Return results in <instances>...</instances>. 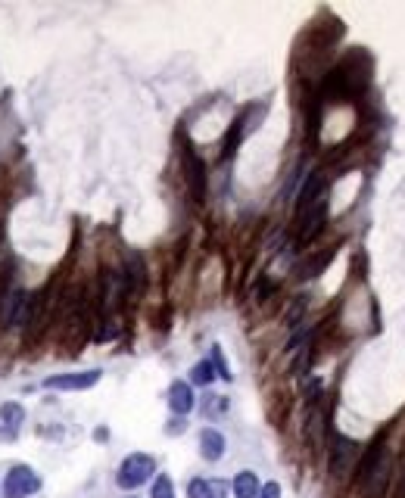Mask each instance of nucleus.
Masks as SVG:
<instances>
[{
  "label": "nucleus",
  "instance_id": "nucleus-1",
  "mask_svg": "<svg viewBox=\"0 0 405 498\" xmlns=\"http://www.w3.org/2000/svg\"><path fill=\"white\" fill-rule=\"evenodd\" d=\"M390 476H393V461H390L387 449H383V439L368 449V454L359 464V489L365 498H383L390 486Z\"/></svg>",
  "mask_w": 405,
  "mask_h": 498
},
{
  "label": "nucleus",
  "instance_id": "nucleus-2",
  "mask_svg": "<svg viewBox=\"0 0 405 498\" xmlns=\"http://www.w3.org/2000/svg\"><path fill=\"white\" fill-rule=\"evenodd\" d=\"M356 461H359V443H352L349 436L343 433H328V464H330V476L343 480L356 471Z\"/></svg>",
  "mask_w": 405,
  "mask_h": 498
},
{
  "label": "nucleus",
  "instance_id": "nucleus-3",
  "mask_svg": "<svg viewBox=\"0 0 405 498\" xmlns=\"http://www.w3.org/2000/svg\"><path fill=\"white\" fill-rule=\"evenodd\" d=\"M153 473H156V461L150 458V454L137 452V454H128V458L122 461L119 473H115V483H119L122 489H137V486H143Z\"/></svg>",
  "mask_w": 405,
  "mask_h": 498
},
{
  "label": "nucleus",
  "instance_id": "nucleus-4",
  "mask_svg": "<svg viewBox=\"0 0 405 498\" xmlns=\"http://www.w3.org/2000/svg\"><path fill=\"white\" fill-rule=\"evenodd\" d=\"M41 489V476L25 464H16L4 480V498H28Z\"/></svg>",
  "mask_w": 405,
  "mask_h": 498
},
{
  "label": "nucleus",
  "instance_id": "nucleus-5",
  "mask_svg": "<svg viewBox=\"0 0 405 498\" xmlns=\"http://www.w3.org/2000/svg\"><path fill=\"white\" fill-rule=\"evenodd\" d=\"M100 380V371H75V374H56V377H47L44 386L47 389H60V393H78V389H91Z\"/></svg>",
  "mask_w": 405,
  "mask_h": 498
},
{
  "label": "nucleus",
  "instance_id": "nucleus-6",
  "mask_svg": "<svg viewBox=\"0 0 405 498\" xmlns=\"http://www.w3.org/2000/svg\"><path fill=\"white\" fill-rule=\"evenodd\" d=\"M184 165H187V184H191L193 203H202V197H206V165H202V159L193 150L184 153Z\"/></svg>",
  "mask_w": 405,
  "mask_h": 498
},
{
  "label": "nucleus",
  "instance_id": "nucleus-7",
  "mask_svg": "<svg viewBox=\"0 0 405 498\" xmlns=\"http://www.w3.org/2000/svg\"><path fill=\"white\" fill-rule=\"evenodd\" d=\"M193 405H197V399H193V386L184 384V380H175V384L169 386V408L175 411V414H191Z\"/></svg>",
  "mask_w": 405,
  "mask_h": 498
},
{
  "label": "nucleus",
  "instance_id": "nucleus-8",
  "mask_svg": "<svg viewBox=\"0 0 405 498\" xmlns=\"http://www.w3.org/2000/svg\"><path fill=\"white\" fill-rule=\"evenodd\" d=\"M200 454L206 461H221V454H225V436L219 430L206 427L200 433Z\"/></svg>",
  "mask_w": 405,
  "mask_h": 498
},
{
  "label": "nucleus",
  "instance_id": "nucleus-9",
  "mask_svg": "<svg viewBox=\"0 0 405 498\" xmlns=\"http://www.w3.org/2000/svg\"><path fill=\"white\" fill-rule=\"evenodd\" d=\"M306 430H309V443H312L315 449H321V445H324V433H328V414H324L321 402L309 408V427Z\"/></svg>",
  "mask_w": 405,
  "mask_h": 498
},
{
  "label": "nucleus",
  "instance_id": "nucleus-10",
  "mask_svg": "<svg viewBox=\"0 0 405 498\" xmlns=\"http://www.w3.org/2000/svg\"><path fill=\"white\" fill-rule=\"evenodd\" d=\"M187 495H191V498H225V483H221V480H202V476H197V480L187 483Z\"/></svg>",
  "mask_w": 405,
  "mask_h": 498
},
{
  "label": "nucleus",
  "instance_id": "nucleus-11",
  "mask_svg": "<svg viewBox=\"0 0 405 498\" xmlns=\"http://www.w3.org/2000/svg\"><path fill=\"white\" fill-rule=\"evenodd\" d=\"M259 480L252 471H243L234 476V498H259Z\"/></svg>",
  "mask_w": 405,
  "mask_h": 498
},
{
  "label": "nucleus",
  "instance_id": "nucleus-12",
  "mask_svg": "<svg viewBox=\"0 0 405 498\" xmlns=\"http://www.w3.org/2000/svg\"><path fill=\"white\" fill-rule=\"evenodd\" d=\"M122 280H125V290L128 293H134V290H141V287H143V258L137 256V252L128 256V274Z\"/></svg>",
  "mask_w": 405,
  "mask_h": 498
},
{
  "label": "nucleus",
  "instance_id": "nucleus-13",
  "mask_svg": "<svg viewBox=\"0 0 405 498\" xmlns=\"http://www.w3.org/2000/svg\"><path fill=\"white\" fill-rule=\"evenodd\" d=\"M0 421H4L6 433H16L19 427H22V421H25V408L19 405V402H6V405L0 408Z\"/></svg>",
  "mask_w": 405,
  "mask_h": 498
},
{
  "label": "nucleus",
  "instance_id": "nucleus-14",
  "mask_svg": "<svg viewBox=\"0 0 405 498\" xmlns=\"http://www.w3.org/2000/svg\"><path fill=\"white\" fill-rule=\"evenodd\" d=\"M191 380L197 386H209L215 380V367L212 362H200V365H193V371H191Z\"/></svg>",
  "mask_w": 405,
  "mask_h": 498
},
{
  "label": "nucleus",
  "instance_id": "nucleus-15",
  "mask_svg": "<svg viewBox=\"0 0 405 498\" xmlns=\"http://www.w3.org/2000/svg\"><path fill=\"white\" fill-rule=\"evenodd\" d=\"M212 367H215V374H219L221 380H234V374H231V367L225 362V352H221V346H212Z\"/></svg>",
  "mask_w": 405,
  "mask_h": 498
},
{
  "label": "nucleus",
  "instance_id": "nucleus-16",
  "mask_svg": "<svg viewBox=\"0 0 405 498\" xmlns=\"http://www.w3.org/2000/svg\"><path fill=\"white\" fill-rule=\"evenodd\" d=\"M153 498H175V486H172V480L169 476H156V483H153Z\"/></svg>",
  "mask_w": 405,
  "mask_h": 498
},
{
  "label": "nucleus",
  "instance_id": "nucleus-17",
  "mask_svg": "<svg viewBox=\"0 0 405 498\" xmlns=\"http://www.w3.org/2000/svg\"><path fill=\"white\" fill-rule=\"evenodd\" d=\"M302 308H306V299H296V306L287 312V327H300V317H302Z\"/></svg>",
  "mask_w": 405,
  "mask_h": 498
},
{
  "label": "nucleus",
  "instance_id": "nucleus-18",
  "mask_svg": "<svg viewBox=\"0 0 405 498\" xmlns=\"http://www.w3.org/2000/svg\"><path fill=\"white\" fill-rule=\"evenodd\" d=\"M259 498H281V486L278 483H265V486L259 489Z\"/></svg>",
  "mask_w": 405,
  "mask_h": 498
},
{
  "label": "nucleus",
  "instance_id": "nucleus-19",
  "mask_svg": "<svg viewBox=\"0 0 405 498\" xmlns=\"http://www.w3.org/2000/svg\"><path fill=\"white\" fill-rule=\"evenodd\" d=\"M184 430V421H172V427H169V433H181Z\"/></svg>",
  "mask_w": 405,
  "mask_h": 498
},
{
  "label": "nucleus",
  "instance_id": "nucleus-20",
  "mask_svg": "<svg viewBox=\"0 0 405 498\" xmlns=\"http://www.w3.org/2000/svg\"><path fill=\"white\" fill-rule=\"evenodd\" d=\"M399 498H405V471L399 473Z\"/></svg>",
  "mask_w": 405,
  "mask_h": 498
},
{
  "label": "nucleus",
  "instance_id": "nucleus-21",
  "mask_svg": "<svg viewBox=\"0 0 405 498\" xmlns=\"http://www.w3.org/2000/svg\"><path fill=\"white\" fill-rule=\"evenodd\" d=\"M0 247H4V228H0Z\"/></svg>",
  "mask_w": 405,
  "mask_h": 498
}]
</instances>
